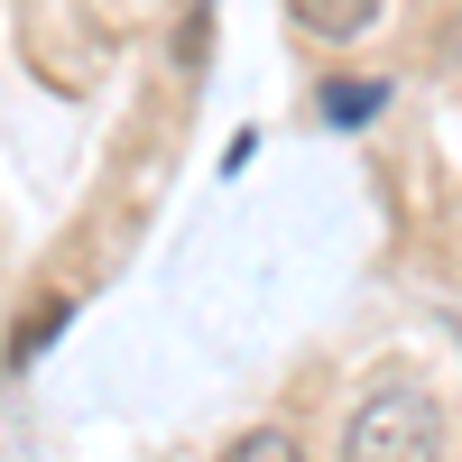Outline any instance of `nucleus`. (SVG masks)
Here are the masks:
<instances>
[{"label":"nucleus","mask_w":462,"mask_h":462,"mask_svg":"<svg viewBox=\"0 0 462 462\" xmlns=\"http://www.w3.org/2000/svg\"><path fill=\"white\" fill-rule=\"evenodd\" d=\"M379 102H389V84L342 74V84H324V121H333V130H361V121H379Z\"/></svg>","instance_id":"7ed1b4c3"},{"label":"nucleus","mask_w":462,"mask_h":462,"mask_svg":"<svg viewBox=\"0 0 462 462\" xmlns=\"http://www.w3.org/2000/svg\"><path fill=\"white\" fill-rule=\"evenodd\" d=\"M56 333H65V296H37V305H28V324H19V342H10V361H37Z\"/></svg>","instance_id":"39448f33"},{"label":"nucleus","mask_w":462,"mask_h":462,"mask_svg":"<svg viewBox=\"0 0 462 462\" xmlns=\"http://www.w3.org/2000/svg\"><path fill=\"white\" fill-rule=\"evenodd\" d=\"M287 19H296L305 37H333V47H342V37H361V28L379 19V0H287Z\"/></svg>","instance_id":"f03ea898"},{"label":"nucleus","mask_w":462,"mask_h":462,"mask_svg":"<svg viewBox=\"0 0 462 462\" xmlns=\"http://www.w3.org/2000/svg\"><path fill=\"white\" fill-rule=\"evenodd\" d=\"M435 453H444V416L416 389H379L342 426V462H435Z\"/></svg>","instance_id":"f257e3e1"},{"label":"nucleus","mask_w":462,"mask_h":462,"mask_svg":"<svg viewBox=\"0 0 462 462\" xmlns=\"http://www.w3.org/2000/svg\"><path fill=\"white\" fill-rule=\"evenodd\" d=\"M222 462H305V444H296L287 426H250V435L222 444Z\"/></svg>","instance_id":"20e7f679"},{"label":"nucleus","mask_w":462,"mask_h":462,"mask_svg":"<svg viewBox=\"0 0 462 462\" xmlns=\"http://www.w3.org/2000/svg\"><path fill=\"white\" fill-rule=\"evenodd\" d=\"M204 28H213V0L185 10V37H176V65H204Z\"/></svg>","instance_id":"423d86ee"}]
</instances>
